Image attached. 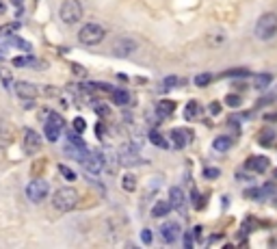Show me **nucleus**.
<instances>
[{
    "label": "nucleus",
    "mask_w": 277,
    "mask_h": 249,
    "mask_svg": "<svg viewBox=\"0 0 277 249\" xmlns=\"http://www.w3.org/2000/svg\"><path fill=\"white\" fill-rule=\"evenodd\" d=\"M271 80H273V76L271 74H258L256 78H253V87L256 89H267L271 85Z\"/></svg>",
    "instance_id": "obj_22"
},
{
    "label": "nucleus",
    "mask_w": 277,
    "mask_h": 249,
    "mask_svg": "<svg viewBox=\"0 0 277 249\" xmlns=\"http://www.w3.org/2000/svg\"><path fill=\"white\" fill-rule=\"evenodd\" d=\"M58 171H61V174L65 176L67 180H74V178H76V176H74V171H72V169H67L65 165H58Z\"/></svg>",
    "instance_id": "obj_33"
},
{
    "label": "nucleus",
    "mask_w": 277,
    "mask_h": 249,
    "mask_svg": "<svg viewBox=\"0 0 277 249\" xmlns=\"http://www.w3.org/2000/svg\"><path fill=\"white\" fill-rule=\"evenodd\" d=\"M117 161H119V165H123V167H137V165H143L145 161L139 156L137 152V145H123L119 154H117Z\"/></svg>",
    "instance_id": "obj_8"
},
{
    "label": "nucleus",
    "mask_w": 277,
    "mask_h": 249,
    "mask_svg": "<svg viewBox=\"0 0 277 249\" xmlns=\"http://www.w3.org/2000/svg\"><path fill=\"white\" fill-rule=\"evenodd\" d=\"M256 37L262 39V41H269L273 39L277 35V13H273V11H269V13H262L260 17H258L256 22Z\"/></svg>",
    "instance_id": "obj_2"
},
{
    "label": "nucleus",
    "mask_w": 277,
    "mask_h": 249,
    "mask_svg": "<svg viewBox=\"0 0 277 249\" xmlns=\"http://www.w3.org/2000/svg\"><path fill=\"white\" fill-rule=\"evenodd\" d=\"M221 171L217 169V167H208V169H204V178H208V180H212V178H219Z\"/></svg>",
    "instance_id": "obj_32"
},
{
    "label": "nucleus",
    "mask_w": 277,
    "mask_h": 249,
    "mask_svg": "<svg viewBox=\"0 0 277 249\" xmlns=\"http://www.w3.org/2000/svg\"><path fill=\"white\" fill-rule=\"evenodd\" d=\"M11 141H13L11 126H7V122H0V145H9Z\"/></svg>",
    "instance_id": "obj_19"
},
{
    "label": "nucleus",
    "mask_w": 277,
    "mask_h": 249,
    "mask_svg": "<svg viewBox=\"0 0 277 249\" xmlns=\"http://www.w3.org/2000/svg\"><path fill=\"white\" fill-rule=\"evenodd\" d=\"M210 82H212V74H208V72L195 76V85L197 87H206V85H210Z\"/></svg>",
    "instance_id": "obj_28"
},
{
    "label": "nucleus",
    "mask_w": 277,
    "mask_h": 249,
    "mask_svg": "<svg viewBox=\"0 0 277 249\" xmlns=\"http://www.w3.org/2000/svg\"><path fill=\"white\" fill-rule=\"evenodd\" d=\"M269 158L267 156H249L245 163V169L247 171H253V174H264L269 169Z\"/></svg>",
    "instance_id": "obj_14"
},
{
    "label": "nucleus",
    "mask_w": 277,
    "mask_h": 249,
    "mask_svg": "<svg viewBox=\"0 0 277 249\" xmlns=\"http://www.w3.org/2000/svg\"><path fill=\"white\" fill-rule=\"evenodd\" d=\"M156 111H158V115L161 117H169L175 111V102L173 100H161V102L156 104Z\"/></svg>",
    "instance_id": "obj_18"
},
{
    "label": "nucleus",
    "mask_w": 277,
    "mask_h": 249,
    "mask_svg": "<svg viewBox=\"0 0 277 249\" xmlns=\"http://www.w3.org/2000/svg\"><path fill=\"white\" fill-rule=\"evenodd\" d=\"M169 210H171V204H169V199H158L154 206H152V217L154 219H163L165 215H169Z\"/></svg>",
    "instance_id": "obj_15"
},
{
    "label": "nucleus",
    "mask_w": 277,
    "mask_h": 249,
    "mask_svg": "<svg viewBox=\"0 0 277 249\" xmlns=\"http://www.w3.org/2000/svg\"><path fill=\"white\" fill-rule=\"evenodd\" d=\"M161 239H163V243H167V245L175 243V241L180 239V225L173 223V221L163 223V228H161Z\"/></svg>",
    "instance_id": "obj_13"
},
{
    "label": "nucleus",
    "mask_w": 277,
    "mask_h": 249,
    "mask_svg": "<svg viewBox=\"0 0 277 249\" xmlns=\"http://www.w3.org/2000/svg\"><path fill=\"white\" fill-rule=\"evenodd\" d=\"M137 48H139V44L132 37H119V39L113 41V48H111V52H113V57H117V59H126V57L134 55Z\"/></svg>",
    "instance_id": "obj_6"
},
{
    "label": "nucleus",
    "mask_w": 277,
    "mask_h": 249,
    "mask_svg": "<svg viewBox=\"0 0 277 249\" xmlns=\"http://www.w3.org/2000/svg\"><path fill=\"white\" fill-rule=\"evenodd\" d=\"M4 11H7V9H4V2H2V0H0V15H2Z\"/></svg>",
    "instance_id": "obj_44"
},
{
    "label": "nucleus",
    "mask_w": 277,
    "mask_h": 249,
    "mask_svg": "<svg viewBox=\"0 0 277 249\" xmlns=\"http://www.w3.org/2000/svg\"><path fill=\"white\" fill-rule=\"evenodd\" d=\"M212 147H215L217 152H227L229 147H232V139L229 137H217L212 141Z\"/></svg>",
    "instance_id": "obj_21"
},
{
    "label": "nucleus",
    "mask_w": 277,
    "mask_h": 249,
    "mask_svg": "<svg viewBox=\"0 0 277 249\" xmlns=\"http://www.w3.org/2000/svg\"><path fill=\"white\" fill-rule=\"evenodd\" d=\"M13 65L15 67H31V65H39L37 61H35V57H15L13 59Z\"/></svg>",
    "instance_id": "obj_24"
},
{
    "label": "nucleus",
    "mask_w": 277,
    "mask_h": 249,
    "mask_svg": "<svg viewBox=\"0 0 277 249\" xmlns=\"http://www.w3.org/2000/svg\"><path fill=\"white\" fill-rule=\"evenodd\" d=\"M96 109H98V115H102V117H106V115H109V106H104V104H98Z\"/></svg>",
    "instance_id": "obj_40"
},
{
    "label": "nucleus",
    "mask_w": 277,
    "mask_h": 249,
    "mask_svg": "<svg viewBox=\"0 0 277 249\" xmlns=\"http://www.w3.org/2000/svg\"><path fill=\"white\" fill-rule=\"evenodd\" d=\"M147 139H150V143L152 145H156V147H161V150H167L169 147V141L163 137L158 130H150V134H147Z\"/></svg>",
    "instance_id": "obj_17"
},
{
    "label": "nucleus",
    "mask_w": 277,
    "mask_h": 249,
    "mask_svg": "<svg viewBox=\"0 0 277 249\" xmlns=\"http://www.w3.org/2000/svg\"><path fill=\"white\" fill-rule=\"evenodd\" d=\"M13 89L22 100H35L39 96V87L33 85V82H28V80H17L13 85Z\"/></svg>",
    "instance_id": "obj_9"
},
{
    "label": "nucleus",
    "mask_w": 277,
    "mask_h": 249,
    "mask_svg": "<svg viewBox=\"0 0 277 249\" xmlns=\"http://www.w3.org/2000/svg\"><path fill=\"white\" fill-rule=\"evenodd\" d=\"M208 109H210V115H219V113H221V104L219 102H212Z\"/></svg>",
    "instance_id": "obj_39"
},
{
    "label": "nucleus",
    "mask_w": 277,
    "mask_h": 249,
    "mask_svg": "<svg viewBox=\"0 0 277 249\" xmlns=\"http://www.w3.org/2000/svg\"><path fill=\"white\" fill-rule=\"evenodd\" d=\"M171 141H173V145L175 147H186V143H188V134L184 132V130H173L171 132Z\"/></svg>",
    "instance_id": "obj_20"
},
{
    "label": "nucleus",
    "mask_w": 277,
    "mask_h": 249,
    "mask_svg": "<svg viewBox=\"0 0 277 249\" xmlns=\"http://www.w3.org/2000/svg\"><path fill=\"white\" fill-rule=\"evenodd\" d=\"M106 37V31L102 24H96V22H89V24H85L78 31V39L82 46H98L102 44Z\"/></svg>",
    "instance_id": "obj_4"
},
{
    "label": "nucleus",
    "mask_w": 277,
    "mask_h": 249,
    "mask_svg": "<svg viewBox=\"0 0 277 249\" xmlns=\"http://www.w3.org/2000/svg\"><path fill=\"white\" fill-rule=\"evenodd\" d=\"M63 117L58 115V113H48V122H46V126H44V134H46V139L48 141H58V137H61V130H63Z\"/></svg>",
    "instance_id": "obj_7"
},
{
    "label": "nucleus",
    "mask_w": 277,
    "mask_h": 249,
    "mask_svg": "<svg viewBox=\"0 0 277 249\" xmlns=\"http://www.w3.org/2000/svg\"><path fill=\"white\" fill-rule=\"evenodd\" d=\"M48 182L41 180V178H35V180H31L26 185V197L33 201V204H39V201H44L46 197H48Z\"/></svg>",
    "instance_id": "obj_5"
},
{
    "label": "nucleus",
    "mask_w": 277,
    "mask_h": 249,
    "mask_svg": "<svg viewBox=\"0 0 277 249\" xmlns=\"http://www.w3.org/2000/svg\"><path fill=\"white\" fill-rule=\"evenodd\" d=\"M0 78H2L4 85H9V82H11V74H9L4 67H0Z\"/></svg>",
    "instance_id": "obj_37"
},
{
    "label": "nucleus",
    "mask_w": 277,
    "mask_h": 249,
    "mask_svg": "<svg viewBox=\"0 0 277 249\" xmlns=\"http://www.w3.org/2000/svg\"><path fill=\"white\" fill-rule=\"evenodd\" d=\"M193 234H195V236H197V239H199V236H202V225H197V228H195V230H193Z\"/></svg>",
    "instance_id": "obj_42"
},
{
    "label": "nucleus",
    "mask_w": 277,
    "mask_h": 249,
    "mask_svg": "<svg viewBox=\"0 0 277 249\" xmlns=\"http://www.w3.org/2000/svg\"><path fill=\"white\" fill-rule=\"evenodd\" d=\"M82 13H85V9H82V2L80 0H65V2L61 4V9H58V17H61L63 24H78L82 20Z\"/></svg>",
    "instance_id": "obj_3"
},
{
    "label": "nucleus",
    "mask_w": 277,
    "mask_h": 249,
    "mask_svg": "<svg viewBox=\"0 0 277 249\" xmlns=\"http://www.w3.org/2000/svg\"><path fill=\"white\" fill-rule=\"evenodd\" d=\"M52 206L58 212H72L78 206V191L72 187L56 188L55 195H52Z\"/></svg>",
    "instance_id": "obj_1"
},
{
    "label": "nucleus",
    "mask_w": 277,
    "mask_h": 249,
    "mask_svg": "<svg viewBox=\"0 0 277 249\" xmlns=\"http://www.w3.org/2000/svg\"><path fill=\"white\" fill-rule=\"evenodd\" d=\"M223 44H225V35L223 33L208 35V46H212V48H215V46H223Z\"/></svg>",
    "instance_id": "obj_27"
},
{
    "label": "nucleus",
    "mask_w": 277,
    "mask_h": 249,
    "mask_svg": "<svg viewBox=\"0 0 277 249\" xmlns=\"http://www.w3.org/2000/svg\"><path fill=\"white\" fill-rule=\"evenodd\" d=\"M175 85H180V78H178V76H167V78L163 80V87H165V89L175 87Z\"/></svg>",
    "instance_id": "obj_30"
},
{
    "label": "nucleus",
    "mask_w": 277,
    "mask_h": 249,
    "mask_svg": "<svg viewBox=\"0 0 277 249\" xmlns=\"http://www.w3.org/2000/svg\"><path fill=\"white\" fill-rule=\"evenodd\" d=\"M113 102L115 104H119V106H123V104H128L130 102V93H126V91H113Z\"/></svg>",
    "instance_id": "obj_26"
},
{
    "label": "nucleus",
    "mask_w": 277,
    "mask_h": 249,
    "mask_svg": "<svg viewBox=\"0 0 277 249\" xmlns=\"http://www.w3.org/2000/svg\"><path fill=\"white\" fill-rule=\"evenodd\" d=\"M121 187H123V191L132 193L134 188H137V178H134L132 174H126V176L121 178Z\"/></svg>",
    "instance_id": "obj_23"
},
{
    "label": "nucleus",
    "mask_w": 277,
    "mask_h": 249,
    "mask_svg": "<svg viewBox=\"0 0 277 249\" xmlns=\"http://www.w3.org/2000/svg\"><path fill=\"white\" fill-rule=\"evenodd\" d=\"M247 197H251V199H260V191H256V188H253V191H247Z\"/></svg>",
    "instance_id": "obj_41"
},
{
    "label": "nucleus",
    "mask_w": 277,
    "mask_h": 249,
    "mask_svg": "<svg viewBox=\"0 0 277 249\" xmlns=\"http://www.w3.org/2000/svg\"><path fill=\"white\" fill-rule=\"evenodd\" d=\"M74 72H76V74H85V69L78 67V65H74Z\"/></svg>",
    "instance_id": "obj_43"
},
{
    "label": "nucleus",
    "mask_w": 277,
    "mask_h": 249,
    "mask_svg": "<svg viewBox=\"0 0 277 249\" xmlns=\"http://www.w3.org/2000/svg\"><path fill=\"white\" fill-rule=\"evenodd\" d=\"M72 128H74V132L82 134V132H85V128H87V122L82 120V117H76V120L72 122Z\"/></svg>",
    "instance_id": "obj_29"
},
{
    "label": "nucleus",
    "mask_w": 277,
    "mask_h": 249,
    "mask_svg": "<svg viewBox=\"0 0 277 249\" xmlns=\"http://www.w3.org/2000/svg\"><path fill=\"white\" fill-rule=\"evenodd\" d=\"M169 204H171L173 210H178L184 215V208H186V193L182 191L180 187H171L169 188Z\"/></svg>",
    "instance_id": "obj_11"
},
{
    "label": "nucleus",
    "mask_w": 277,
    "mask_h": 249,
    "mask_svg": "<svg viewBox=\"0 0 277 249\" xmlns=\"http://www.w3.org/2000/svg\"><path fill=\"white\" fill-rule=\"evenodd\" d=\"M193 206H195V208H202L204 206V199H202V195H199L197 191H193Z\"/></svg>",
    "instance_id": "obj_36"
},
{
    "label": "nucleus",
    "mask_w": 277,
    "mask_h": 249,
    "mask_svg": "<svg viewBox=\"0 0 277 249\" xmlns=\"http://www.w3.org/2000/svg\"><path fill=\"white\" fill-rule=\"evenodd\" d=\"M141 241H143L145 245H150V243H152V230L150 228H145L143 232H141Z\"/></svg>",
    "instance_id": "obj_34"
},
{
    "label": "nucleus",
    "mask_w": 277,
    "mask_h": 249,
    "mask_svg": "<svg viewBox=\"0 0 277 249\" xmlns=\"http://www.w3.org/2000/svg\"><path fill=\"white\" fill-rule=\"evenodd\" d=\"M41 150V137L35 130L28 128L24 132V152L28 154V156H33V154H37Z\"/></svg>",
    "instance_id": "obj_12"
},
{
    "label": "nucleus",
    "mask_w": 277,
    "mask_h": 249,
    "mask_svg": "<svg viewBox=\"0 0 277 249\" xmlns=\"http://www.w3.org/2000/svg\"><path fill=\"white\" fill-rule=\"evenodd\" d=\"M225 104L234 109V106H240V104H243V98H240V96H227V98H225Z\"/></svg>",
    "instance_id": "obj_31"
},
{
    "label": "nucleus",
    "mask_w": 277,
    "mask_h": 249,
    "mask_svg": "<svg viewBox=\"0 0 277 249\" xmlns=\"http://www.w3.org/2000/svg\"><path fill=\"white\" fill-rule=\"evenodd\" d=\"M275 178H277V169H275Z\"/></svg>",
    "instance_id": "obj_45"
},
{
    "label": "nucleus",
    "mask_w": 277,
    "mask_h": 249,
    "mask_svg": "<svg viewBox=\"0 0 277 249\" xmlns=\"http://www.w3.org/2000/svg\"><path fill=\"white\" fill-rule=\"evenodd\" d=\"M82 167L89 171V174H100L104 169V156L100 152H89L87 158L82 161Z\"/></svg>",
    "instance_id": "obj_10"
},
{
    "label": "nucleus",
    "mask_w": 277,
    "mask_h": 249,
    "mask_svg": "<svg viewBox=\"0 0 277 249\" xmlns=\"http://www.w3.org/2000/svg\"><path fill=\"white\" fill-rule=\"evenodd\" d=\"M199 113H202V106H199L197 100H191L186 106H184V117L188 122H193V120H197L199 117Z\"/></svg>",
    "instance_id": "obj_16"
},
{
    "label": "nucleus",
    "mask_w": 277,
    "mask_h": 249,
    "mask_svg": "<svg viewBox=\"0 0 277 249\" xmlns=\"http://www.w3.org/2000/svg\"><path fill=\"white\" fill-rule=\"evenodd\" d=\"M273 139H275V130L271 128V130H264L260 137H258V143H260L262 147H269L271 143H273Z\"/></svg>",
    "instance_id": "obj_25"
},
{
    "label": "nucleus",
    "mask_w": 277,
    "mask_h": 249,
    "mask_svg": "<svg viewBox=\"0 0 277 249\" xmlns=\"http://www.w3.org/2000/svg\"><path fill=\"white\" fill-rule=\"evenodd\" d=\"M17 26H20L17 22H15V24H11V26H2V28H0V37H2V35H11L13 31H17Z\"/></svg>",
    "instance_id": "obj_35"
},
{
    "label": "nucleus",
    "mask_w": 277,
    "mask_h": 249,
    "mask_svg": "<svg viewBox=\"0 0 277 249\" xmlns=\"http://www.w3.org/2000/svg\"><path fill=\"white\" fill-rule=\"evenodd\" d=\"M223 76H238L240 78V76H249V72H247V69H234V72H225Z\"/></svg>",
    "instance_id": "obj_38"
}]
</instances>
